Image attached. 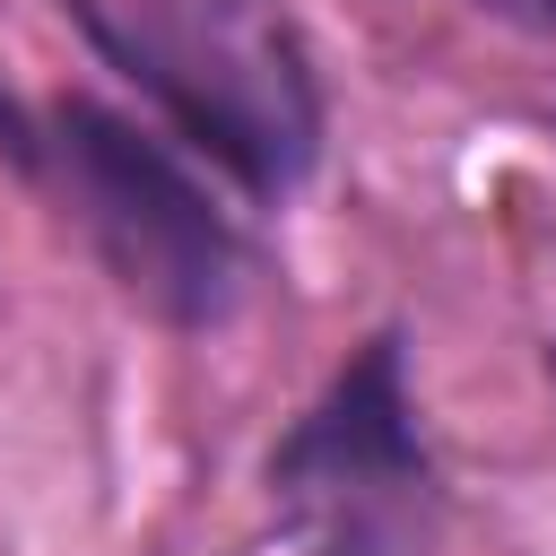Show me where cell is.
Here are the masks:
<instances>
[{"instance_id":"obj_1","label":"cell","mask_w":556,"mask_h":556,"mask_svg":"<svg viewBox=\"0 0 556 556\" xmlns=\"http://www.w3.org/2000/svg\"><path fill=\"white\" fill-rule=\"evenodd\" d=\"M0 156L61 200L104 278L165 330H217L252 295V235L200 156L104 96H9L0 87Z\"/></svg>"},{"instance_id":"obj_2","label":"cell","mask_w":556,"mask_h":556,"mask_svg":"<svg viewBox=\"0 0 556 556\" xmlns=\"http://www.w3.org/2000/svg\"><path fill=\"white\" fill-rule=\"evenodd\" d=\"M61 17L243 200L278 208L313 182L321 87L304 43L261 0H61Z\"/></svg>"},{"instance_id":"obj_3","label":"cell","mask_w":556,"mask_h":556,"mask_svg":"<svg viewBox=\"0 0 556 556\" xmlns=\"http://www.w3.org/2000/svg\"><path fill=\"white\" fill-rule=\"evenodd\" d=\"M261 486L287 521H313L339 504H426L434 495L400 321H382L365 348H348V365L313 391V408L269 443Z\"/></svg>"},{"instance_id":"obj_4","label":"cell","mask_w":556,"mask_h":556,"mask_svg":"<svg viewBox=\"0 0 556 556\" xmlns=\"http://www.w3.org/2000/svg\"><path fill=\"white\" fill-rule=\"evenodd\" d=\"M408 513L417 504H339L304 521V556H408Z\"/></svg>"},{"instance_id":"obj_5","label":"cell","mask_w":556,"mask_h":556,"mask_svg":"<svg viewBox=\"0 0 556 556\" xmlns=\"http://www.w3.org/2000/svg\"><path fill=\"white\" fill-rule=\"evenodd\" d=\"M486 17H504V26H521V35H556V0H478Z\"/></svg>"}]
</instances>
